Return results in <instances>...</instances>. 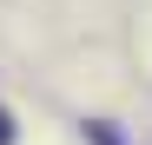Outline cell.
<instances>
[{"label": "cell", "instance_id": "1", "mask_svg": "<svg viewBox=\"0 0 152 145\" xmlns=\"http://www.w3.org/2000/svg\"><path fill=\"white\" fill-rule=\"evenodd\" d=\"M0 145H13V119H7V106H0Z\"/></svg>", "mask_w": 152, "mask_h": 145}]
</instances>
